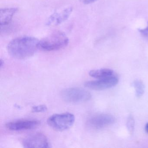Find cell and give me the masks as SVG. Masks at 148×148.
<instances>
[{
  "label": "cell",
  "mask_w": 148,
  "mask_h": 148,
  "mask_svg": "<svg viewBox=\"0 0 148 148\" xmlns=\"http://www.w3.org/2000/svg\"><path fill=\"white\" fill-rule=\"evenodd\" d=\"M135 121L133 116L131 115L128 117L127 121V127L130 133H132L134 130Z\"/></svg>",
  "instance_id": "4fadbf2b"
},
{
  "label": "cell",
  "mask_w": 148,
  "mask_h": 148,
  "mask_svg": "<svg viewBox=\"0 0 148 148\" xmlns=\"http://www.w3.org/2000/svg\"><path fill=\"white\" fill-rule=\"evenodd\" d=\"M25 148H49L50 144L47 138L44 134L36 133L29 135L23 140Z\"/></svg>",
  "instance_id": "5b68a950"
},
{
  "label": "cell",
  "mask_w": 148,
  "mask_h": 148,
  "mask_svg": "<svg viewBox=\"0 0 148 148\" xmlns=\"http://www.w3.org/2000/svg\"><path fill=\"white\" fill-rule=\"evenodd\" d=\"M61 97L66 102L74 103L88 101L91 98V95L82 88H70L64 90L61 92Z\"/></svg>",
  "instance_id": "277c9868"
},
{
  "label": "cell",
  "mask_w": 148,
  "mask_h": 148,
  "mask_svg": "<svg viewBox=\"0 0 148 148\" xmlns=\"http://www.w3.org/2000/svg\"><path fill=\"white\" fill-rule=\"evenodd\" d=\"M15 8H1L0 10V24L1 26L8 25L12 21L14 14L18 12Z\"/></svg>",
  "instance_id": "30bf717a"
},
{
  "label": "cell",
  "mask_w": 148,
  "mask_h": 148,
  "mask_svg": "<svg viewBox=\"0 0 148 148\" xmlns=\"http://www.w3.org/2000/svg\"><path fill=\"white\" fill-rule=\"evenodd\" d=\"M47 107L43 105L36 106L33 107L32 111L34 112H45L47 110Z\"/></svg>",
  "instance_id": "5bb4252c"
},
{
  "label": "cell",
  "mask_w": 148,
  "mask_h": 148,
  "mask_svg": "<svg viewBox=\"0 0 148 148\" xmlns=\"http://www.w3.org/2000/svg\"><path fill=\"white\" fill-rule=\"evenodd\" d=\"M40 40L30 36L19 37L12 40L8 44V51L17 59H24L31 57L38 49Z\"/></svg>",
  "instance_id": "6da1fadb"
},
{
  "label": "cell",
  "mask_w": 148,
  "mask_h": 148,
  "mask_svg": "<svg viewBox=\"0 0 148 148\" xmlns=\"http://www.w3.org/2000/svg\"><path fill=\"white\" fill-rule=\"evenodd\" d=\"M97 1L98 0H80V1L84 5H89L94 3Z\"/></svg>",
  "instance_id": "2e32d148"
},
{
  "label": "cell",
  "mask_w": 148,
  "mask_h": 148,
  "mask_svg": "<svg viewBox=\"0 0 148 148\" xmlns=\"http://www.w3.org/2000/svg\"><path fill=\"white\" fill-rule=\"evenodd\" d=\"M138 32L143 38L148 39V22L147 27L144 29H138Z\"/></svg>",
  "instance_id": "9a60e30c"
},
{
  "label": "cell",
  "mask_w": 148,
  "mask_h": 148,
  "mask_svg": "<svg viewBox=\"0 0 148 148\" xmlns=\"http://www.w3.org/2000/svg\"><path fill=\"white\" fill-rule=\"evenodd\" d=\"M39 121L35 120H20L8 123L6 126L10 130L23 131L35 129L40 124Z\"/></svg>",
  "instance_id": "9c48e42d"
},
{
  "label": "cell",
  "mask_w": 148,
  "mask_h": 148,
  "mask_svg": "<svg viewBox=\"0 0 148 148\" xmlns=\"http://www.w3.org/2000/svg\"><path fill=\"white\" fill-rule=\"evenodd\" d=\"M75 120V116L73 114L66 112L52 115L48 118L47 122L48 125L54 130L64 131L72 127Z\"/></svg>",
  "instance_id": "3957f363"
},
{
  "label": "cell",
  "mask_w": 148,
  "mask_h": 148,
  "mask_svg": "<svg viewBox=\"0 0 148 148\" xmlns=\"http://www.w3.org/2000/svg\"><path fill=\"white\" fill-rule=\"evenodd\" d=\"M113 71L109 69L92 70L89 72L90 76L97 79L105 78L113 76Z\"/></svg>",
  "instance_id": "8fae6325"
},
{
  "label": "cell",
  "mask_w": 148,
  "mask_h": 148,
  "mask_svg": "<svg viewBox=\"0 0 148 148\" xmlns=\"http://www.w3.org/2000/svg\"><path fill=\"white\" fill-rule=\"evenodd\" d=\"M72 7L69 6L53 12L47 20L46 25L47 26L58 25L66 21L73 12Z\"/></svg>",
  "instance_id": "52a82bcc"
},
{
  "label": "cell",
  "mask_w": 148,
  "mask_h": 148,
  "mask_svg": "<svg viewBox=\"0 0 148 148\" xmlns=\"http://www.w3.org/2000/svg\"><path fill=\"white\" fill-rule=\"evenodd\" d=\"M69 40L64 33L56 32L40 40L38 48L45 51H58L64 48Z\"/></svg>",
  "instance_id": "7a4b0ae2"
},
{
  "label": "cell",
  "mask_w": 148,
  "mask_h": 148,
  "mask_svg": "<svg viewBox=\"0 0 148 148\" xmlns=\"http://www.w3.org/2000/svg\"><path fill=\"white\" fill-rule=\"evenodd\" d=\"M145 132H146V133H148V123H146V124L145 125Z\"/></svg>",
  "instance_id": "e0dca14e"
},
{
  "label": "cell",
  "mask_w": 148,
  "mask_h": 148,
  "mask_svg": "<svg viewBox=\"0 0 148 148\" xmlns=\"http://www.w3.org/2000/svg\"><path fill=\"white\" fill-rule=\"evenodd\" d=\"M115 120V118L110 114H99L90 118L88 124L92 129L99 130L112 124Z\"/></svg>",
  "instance_id": "ba28073f"
},
{
  "label": "cell",
  "mask_w": 148,
  "mask_h": 148,
  "mask_svg": "<svg viewBox=\"0 0 148 148\" xmlns=\"http://www.w3.org/2000/svg\"><path fill=\"white\" fill-rule=\"evenodd\" d=\"M119 79L112 76L105 78L100 79L97 80L87 81L85 83V87L95 90H103L111 88L117 84Z\"/></svg>",
  "instance_id": "8992f818"
},
{
  "label": "cell",
  "mask_w": 148,
  "mask_h": 148,
  "mask_svg": "<svg viewBox=\"0 0 148 148\" xmlns=\"http://www.w3.org/2000/svg\"><path fill=\"white\" fill-rule=\"evenodd\" d=\"M133 86L136 91V97H141L144 92V84L143 81L139 79H136L133 82Z\"/></svg>",
  "instance_id": "7c38bea8"
}]
</instances>
